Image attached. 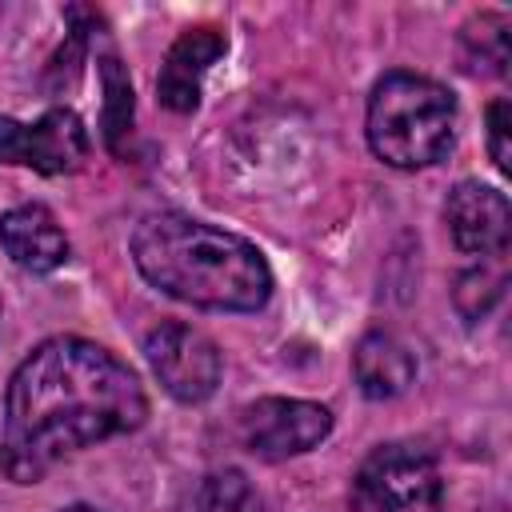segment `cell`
<instances>
[{
  "label": "cell",
  "instance_id": "1",
  "mask_svg": "<svg viewBox=\"0 0 512 512\" xmlns=\"http://www.w3.org/2000/svg\"><path fill=\"white\" fill-rule=\"evenodd\" d=\"M144 416V388L120 356L80 336L44 340L8 380L0 468L16 484H36L56 460L124 436Z\"/></svg>",
  "mask_w": 512,
  "mask_h": 512
},
{
  "label": "cell",
  "instance_id": "2",
  "mask_svg": "<svg viewBox=\"0 0 512 512\" xmlns=\"http://www.w3.org/2000/svg\"><path fill=\"white\" fill-rule=\"evenodd\" d=\"M132 260L160 292L212 312H256L272 292L268 260L252 240L184 212L148 216L132 236Z\"/></svg>",
  "mask_w": 512,
  "mask_h": 512
},
{
  "label": "cell",
  "instance_id": "3",
  "mask_svg": "<svg viewBox=\"0 0 512 512\" xmlns=\"http://www.w3.org/2000/svg\"><path fill=\"white\" fill-rule=\"evenodd\" d=\"M456 136V100L444 84L416 72H388L368 96V144L392 168L444 160Z\"/></svg>",
  "mask_w": 512,
  "mask_h": 512
},
{
  "label": "cell",
  "instance_id": "4",
  "mask_svg": "<svg viewBox=\"0 0 512 512\" xmlns=\"http://www.w3.org/2000/svg\"><path fill=\"white\" fill-rule=\"evenodd\" d=\"M356 512H444V488L436 460L412 444L376 448L352 488Z\"/></svg>",
  "mask_w": 512,
  "mask_h": 512
},
{
  "label": "cell",
  "instance_id": "5",
  "mask_svg": "<svg viewBox=\"0 0 512 512\" xmlns=\"http://www.w3.org/2000/svg\"><path fill=\"white\" fill-rule=\"evenodd\" d=\"M144 356L164 384L168 396L184 404H200L216 392L220 384V348L192 324L184 320H164L148 332Z\"/></svg>",
  "mask_w": 512,
  "mask_h": 512
},
{
  "label": "cell",
  "instance_id": "6",
  "mask_svg": "<svg viewBox=\"0 0 512 512\" xmlns=\"http://www.w3.org/2000/svg\"><path fill=\"white\" fill-rule=\"evenodd\" d=\"M88 148V128L72 108H48L32 124L0 116V164H24L44 176H64L88 160Z\"/></svg>",
  "mask_w": 512,
  "mask_h": 512
},
{
  "label": "cell",
  "instance_id": "7",
  "mask_svg": "<svg viewBox=\"0 0 512 512\" xmlns=\"http://www.w3.org/2000/svg\"><path fill=\"white\" fill-rule=\"evenodd\" d=\"M332 432V412L312 400L296 396H264L244 408L240 436L264 460H284L316 448Z\"/></svg>",
  "mask_w": 512,
  "mask_h": 512
},
{
  "label": "cell",
  "instance_id": "8",
  "mask_svg": "<svg viewBox=\"0 0 512 512\" xmlns=\"http://www.w3.org/2000/svg\"><path fill=\"white\" fill-rule=\"evenodd\" d=\"M444 224L460 252L472 256H504L512 236V208L500 188L480 180H460L444 200Z\"/></svg>",
  "mask_w": 512,
  "mask_h": 512
},
{
  "label": "cell",
  "instance_id": "9",
  "mask_svg": "<svg viewBox=\"0 0 512 512\" xmlns=\"http://www.w3.org/2000/svg\"><path fill=\"white\" fill-rule=\"evenodd\" d=\"M228 40L216 28H188L180 40L168 48L156 80V96L168 112H192L200 104V80L204 72L224 56Z\"/></svg>",
  "mask_w": 512,
  "mask_h": 512
},
{
  "label": "cell",
  "instance_id": "10",
  "mask_svg": "<svg viewBox=\"0 0 512 512\" xmlns=\"http://www.w3.org/2000/svg\"><path fill=\"white\" fill-rule=\"evenodd\" d=\"M0 244L24 272H52L68 260V236L44 204H20L0 216Z\"/></svg>",
  "mask_w": 512,
  "mask_h": 512
},
{
  "label": "cell",
  "instance_id": "11",
  "mask_svg": "<svg viewBox=\"0 0 512 512\" xmlns=\"http://www.w3.org/2000/svg\"><path fill=\"white\" fill-rule=\"evenodd\" d=\"M352 372L368 400H392L416 380V356L392 332H368L356 344Z\"/></svg>",
  "mask_w": 512,
  "mask_h": 512
},
{
  "label": "cell",
  "instance_id": "12",
  "mask_svg": "<svg viewBox=\"0 0 512 512\" xmlns=\"http://www.w3.org/2000/svg\"><path fill=\"white\" fill-rule=\"evenodd\" d=\"M464 60L472 72H508V16L504 12H480L460 32Z\"/></svg>",
  "mask_w": 512,
  "mask_h": 512
},
{
  "label": "cell",
  "instance_id": "13",
  "mask_svg": "<svg viewBox=\"0 0 512 512\" xmlns=\"http://www.w3.org/2000/svg\"><path fill=\"white\" fill-rule=\"evenodd\" d=\"M184 512H260V500L240 468H216L192 488Z\"/></svg>",
  "mask_w": 512,
  "mask_h": 512
},
{
  "label": "cell",
  "instance_id": "14",
  "mask_svg": "<svg viewBox=\"0 0 512 512\" xmlns=\"http://www.w3.org/2000/svg\"><path fill=\"white\" fill-rule=\"evenodd\" d=\"M100 84H104V140L116 156H124V140L132 132V84L112 52L100 60Z\"/></svg>",
  "mask_w": 512,
  "mask_h": 512
},
{
  "label": "cell",
  "instance_id": "15",
  "mask_svg": "<svg viewBox=\"0 0 512 512\" xmlns=\"http://www.w3.org/2000/svg\"><path fill=\"white\" fill-rule=\"evenodd\" d=\"M500 296H504V256H500L492 268L480 264V268L464 272V276L456 280V292H452V300H456V308H460L464 320L488 316V308H492Z\"/></svg>",
  "mask_w": 512,
  "mask_h": 512
},
{
  "label": "cell",
  "instance_id": "16",
  "mask_svg": "<svg viewBox=\"0 0 512 512\" xmlns=\"http://www.w3.org/2000/svg\"><path fill=\"white\" fill-rule=\"evenodd\" d=\"M508 132H512V108H508V100H492V104H488V152H492V164H496L500 172L512 168V164H508V156H512Z\"/></svg>",
  "mask_w": 512,
  "mask_h": 512
},
{
  "label": "cell",
  "instance_id": "17",
  "mask_svg": "<svg viewBox=\"0 0 512 512\" xmlns=\"http://www.w3.org/2000/svg\"><path fill=\"white\" fill-rule=\"evenodd\" d=\"M64 512H96V508H88V504H72V508H64Z\"/></svg>",
  "mask_w": 512,
  "mask_h": 512
}]
</instances>
